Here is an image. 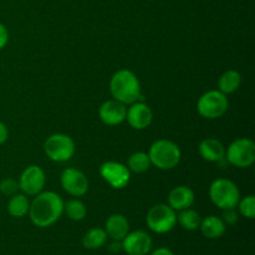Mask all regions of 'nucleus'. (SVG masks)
Masks as SVG:
<instances>
[{"label":"nucleus","mask_w":255,"mask_h":255,"mask_svg":"<svg viewBox=\"0 0 255 255\" xmlns=\"http://www.w3.org/2000/svg\"><path fill=\"white\" fill-rule=\"evenodd\" d=\"M64 204L61 197L55 192H40L29 208V216L32 224L39 228L51 227L64 213Z\"/></svg>","instance_id":"obj_1"},{"label":"nucleus","mask_w":255,"mask_h":255,"mask_svg":"<svg viewBox=\"0 0 255 255\" xmlns=\"http://www.w3.org/2000/svg\"><path fill=\"white\" fill-rule=\"evenodd\" d=\"M110 91L114 100L124 105H132L144 100L141 92V84L136 75L129 70H120L112 76Z\"/></svg>","instance_id":"obj_2"},{"label":"nucleus","mask_w":255,"mask_h":255,"mask_svg":"<svg viewBox=\"0 0 255 255\" xmlns=\"http://www.w3.org/2000/svg\"><path fill=\"white\" fill-rule=\"evenodd\" d=\"M148 157L151 159V164L156 166L158 169L168 171L179 163L182 153L179 147L173 141L158 139L152 143Z\"/></svg>","instance_id":"obj_3"},{"label":"nucleus","mask_w":255,"mask_h":255,"mask_svg":"<svg viewBox=\"0 0 255 255\" xmlns=\"http://www.w3.org/2000/svg\"><path fill=\"white\" fill-rule=\"evenodd\" d=\"M209 197L213 204L226 211L236 208L241 199V192L237 184L231 179L219 178L212 182L209 187Z\"/></svg>","instance_id":"obj_4"},{"label":"nucleus","mask_w":255,"mask_h":255,"mask_svg":"<svg viewBox=\"0 0 255 255\" xmlns=\"http://www.w3.org/2000/svg\"><path fill=\"white\" fill-rule=\"evenodd\" d=\"M228 105L227 95H224L219 90H211L199 97L197 102V111L204 119H219L227 112Z\"/></svg>","instance_id":"obj_5"},{"label":"nucleus","mask_w":255,"mask_h":255,"mask_svg":"<svg viewBox=\"0 0 255 255\" xmlns=\"http://www.w3.org/2000/svg\"><path fill=\"white\" fill-rule=\"evenodd\" d=\"M146 223L147 227L154 233H168L177 224L176 211L167 204H157L147 213Z\"/></svg>","instance_id":"obj_6"},{"label":"nucleus","mask_w":255,"mask_h":255,"mask_svg":"<svg viewBox=\"0 0 255 255\" xmlns=\"http://www.w3.org/2000/svg\"><path fill=\"white\" fill-rule=\"evenodd\" d=\"M226 159L229 164L238 168L251 167L255 161V144L249 138H238L229 144L226 151Z\"/></svg>","instance_id":"obj_7"},{"label":"nucleus","mask_w":255,"mask_h":255,"mask_svg":"<svg viewBox=\"0 0 255 255\" xmlns=\"http://www.w3.org/2000/svg\"><path fill=\"white\" fill-rule=\"evenodd\" d=\"M44 151L54 162L70 161L75 154V142L67 134L54 133L45 141Z\"/></svg>","instance_id":"obj_8"},{"label":"nucleus","mask_w":255,"mask_h":255,"mask_svg":"<svg viewBox=\"0 0 255 255\" xmlns=\"http://www.w3.org/2000/svg\"><path fill=\"white\" fill-rule=\"evenodd\" d=\"M100 174L115 189L125 188L131 179L129 169L125 164L114 161L105 162L100 167Z\"/></svg>","instance_id":"obj_9"},{"label":"nucleus","mask_w":255,"mask_h":255,"mask_svg":"<svg viewBox=\"0 0 255 255\" xmlns=\"http://www.w3.org/2000/svg\"><path fill=\"white\" fill-rule=\"evenodd\" d=\"M46 177L39 166H29L21 173L19 179V189L26 196H36L45 187Z\"/></svg>","instance_id":"obj_10"},{"label":"nucleus","mask_w":255,"mask_h":255,"mask_svg":"<svg viewBox=\"0 0 255 255\" xmlns=\"http://www.w3.org/2000/svg\"><path fill=\"white\" fill-rule=\"evenodd\" d=\"M121 244L122 251L128 255H147L152 249V238L144 231L128 232Z\"/></svg>","instance_id":"obj_11"},{"label":"nucleus","mask_w":255,"mask_h":255,"mask_svg":"<svg viewBox=\"0 0 255 255\" xmlns=\"http://www.w3.org/2000/svg\"><path fill=\"white\" fill-rule=\"evenodd\" d=\"M61 186L66 193L74 197H81L89 191L86 176L76 168L64 169L61 174Z\"/></svg>","instance_id":"obj_12"},{"label":"nucleus","mask_w":255,"mask_h":255,"mask_svg":"<svg viewBox=\"0 0 255 255\" xmlns=\"http://www.w3.org/2000/svg\"><path fill=\"white\" fill-rule=\"evenodd\" d=\"M153 114L148 105L143 101L134 102L131 105L126 114V120L129 126L134 129H144L151 125Z\"/></svg>","instance_id":"obj_13"},{"label":"nucleus","mask_w":255,"mask_h":255,"mask_svg":"<svg viewBox=\"0 0 255 255\" xmlns=\"http://www.w3.org/2000/svg\"><path fill=\"white\" fill-rule=\"evenodd\" d=\"M126 105L117 100H109L104 102L99 110L100 119L109 126H117L126 120Z\"/></svg>","instance_id":"obj_14"},{"label":"nucleus","mask_w":255,"mask_h":255,"mask_svg":"<svg viewBox=\"0 0 255 255\" xmlns=\"http://www.w3.org/2000/svg\"><path fill=\"white\" fill-rule=\"evenodd\" d=\"M194 192L187 186H178L171 191L168 196V206L174 211L191 208L194 203Z\"/></svg>","instance_id":"obj_15"},{"label":"nucleus","mask_w":255,"mask_h":255,"mask_svg":"<svg viewBox=\"0 0 255 255\" xmlns=\"http://www.w3.org/2000/svg\"><path fill=\"white\" fill-rule=\"evenodd\" d=\"M107 237L112 241L121 242L129 232V223L127 218L122 214H112L107 218L106 226H105Z\"/></svg>","instance_id":"obj_16"},{"label":"nucleus","mask_w":255,"mask_h":255,"mask_svg":"<svg viewBox=\"0 0 255 255\" xmlns=\"http://www.w3.org/2000/svg\"><path fill=\"white\" fill-rule=\"evenodd\" d=\"M199 153L203 159L216 163H221L226 158V148L222 142L216 138L203 139L199 144Z\"/></svg>","instance_id":"obj_17"},{"label":"nucleus","mask_w":255,"mask_h":255,"mask_svg":"<svg viewBox=\"0 0 255 255\" xmlns=\"http://www.w3.org/2000/svg\"><path fill=\"white\" fill-rule=\"evenodd\" d=\"M199 229L206 238L218 239L226 233V223L219 217L208 216L202 219Z\"/></svg>","instance_id":"obj_18"},{"label":"nucleus","mask_w":255,"mask_h":255,"mask_svg":"<svg viewBox=\"0 0 255 255\" xmlns=\"http://www.w3.org/2000/svg\"><path fill=\"white\" fill-rule=\"evenodd\" d=\"M242 82V76L236 70H228L224 72L218 81L219 91L223 92L224 95H229L236 92L239 89Z\"/></svg>","instance_id":"obj_19"},{"label":"nucleus","mask_w":255,"mask_h":255,"mask_svg":"<svg viewBox=\"0 0 255 255\" xmlns=\"http://www.w3.org/2000/svg\"><path fill=\"white\" fill-rule=\"evenodd\" d=\"M30 203L25 194H14L7 203V212L14 218H22L29 213Z\"/></svg>","instance_id":"obj_20"},{"label":"nucleus","mask_w":255,"mask_h":255,"mask_svg":"<svg viewBox=\"0 0 255 255\" xmlns=\"http://www.w3.org/2000/svg\"><path fill=\"white\" fill-rule=\"evenodd\" d=\"M107 241L106 231L102 228H92L82 238V246L90 251H96L105 246Z\"/></svg>","instance_id":"obj_21"},{"label":"nucleus","mask_w":255,"mask_h":255,"mask_svg":"<svg viewBox=\"0 0 255 255\" xmlns=\"http://www.w3.org/2000/svg\"><path fill=\"white\" fill-rule=\"evenodd\" d=\"M177 222L182 226V228H184L186 231H197L199 229L201 226L202 218L199 216L198 212L193 211L191 208H187L181 211V213L177 216Z\"/></svg>","instance_id":"obj_22"},{"label":"nucleus","mask_w":255,"mask_h":255,"mask_svg":"<svg viewBox=\"0 0 255 255\" xmlns=\"http://www.w3.org/2000/svg\"><path fill=\"white\" fill-rule=\"evenodd\" d=\"M149 167H151V159H149L148 153H144V152L132 153L127 161V168L133 173H144L148 171Z\"/></svg>","instance_id":"obj_23"},{"label":"nucleus","mask_w":255,"mask_h":255,"mask_svg":"<svg viewBox=\"0 0 255 255\" xmlns=\"http://www.w3.org/2000/svg\"><path fill=\"white\" fill-rule=\"evenodd\" d=\"M64 211L66 212L67 217L75 222L82 221L87 213L86 206L79 199H71L66 204H64Z\"/></svg>","instance_id":"obj_24"},{"label":"nucleus","mask_w":255,"mask_h":255,"mask_svg":"<svg viewBox=\"0 0 255 255\" xmlns=\"http://www.w3.org/2000/svg\"><path fill=\"white\" fill-rule=\"evenodd\" d=\"M239 213L248 219H253L255 217V197L247 196L246 198L239 199L238 202Z\"/></svg>","instance_id":"obj_25"},{"label":"nucleus","mask_w":255,"mask_h":255,"mask_svg":"<svg viewBox=\"0 0 255 255\" xmlns=\"http://www.w3.org/2000/svg\"><path fill=\"white\" fill-rule=\"evenodd\" d=\"M17 189H19V183H16V181L11 178H6L4 181H1L0 183V192H1L4 196H14L16 194Z\"/></svg>","instance_id":"obj_26"},{"label":"nucleus","mask_w":255,"mask_h":255,"mask_svg":"<svg viewBox=\"0 0 255 255\" xmlns=\"http://www.w3.org/2000/svg\"><path fill=\"white\" fill-rule=\"evenodd\" d=\"M223 222L226 224H234L238 222V214H237V212L233 209H226L224 211V214H223Z\"/></svg>","instance_id":"obj_27"},{"label":"nucleus","mask_w":255,"mask_h":255,"mask_svg":"<svg viewBox=\"0 0 255 255\" xmlns=\"http://www.w3.org/2000/svg\"><path fill=\"white\" fill-rule=\"evenodd\" d=\"M7 40H9V32H7V29L5 27V25L2 24V22H0V50H2L6 46Z\"/></svg>","instance_id":"obj_28"},{"label":"nucleus","mask_w":255,"mask_h":255,"mask_svg":"<svg viewBox=\"0 0 255 255\" xmlns=\"http://www.w3.org/2000/svg\"><path fill=\"white\" fill-rule=\"evenodd\" d=\"M9 138V129H7L6 125L4 122L0 121V144L5 143Z\"/></svg>","instance_id":"obj_29"},{"label":"nucleus","mask_w":255,"mask_h":255,"mask_svg":"<svg viewBox=\"0 0 255 255\" xmlns=\"http://www.w3.org/2000/svg\"><path fill=\"white\" fill-rule=\"evenodd\" d=\"M149 255H174V254L171 249L166 248V247H162V248H157L156 251L152 252Z\"/></svg>","instance_id":"obj_30"},{"label":"nucleus","mask_w":255,"mask_h":255,"mask_svg":"<svg viewBox=\"0 0 255 255\" xmlns=\"http://www.w3.org/2000/svg\"><path fill=\"white\" fill-rule=\"evenodd\" d=\"M110 251L114 252V253H119V252H121L122 251L121 242L114 241V243H112L111 247H110Z\"/></svg>","instance_id":"obj_31"}]
</instances>
